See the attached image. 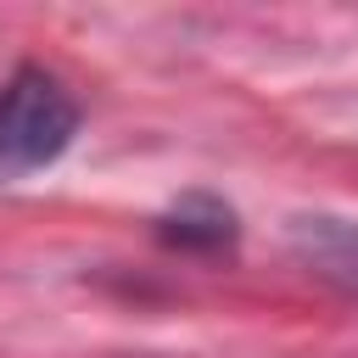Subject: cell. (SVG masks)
Wrapping results in <instances>:
<instances>
[{
	"label": "cell",
	"instance_id": "6da1fadb",
	"mask_svg": "<svg viewBox=\"0 0 358 358\" xmlns=\"http://www.w3.org/2000/svg\"><path fill=\"white\" fill-rule=\"evenodd\" d=\"M78 117V95L50 67L22 62L0 90V185L50 168L73 145Z\"/></svg>",
	"mask_w": 358,
	"mask_h": 358
},
{
	"label": "cell",
	"instance_id": "7a4b0ae2",
	"mask_svg": "<svg viewBox=\"0 0 358 358\" xmlns=\"http://www.w3.org/2000/svg\"><path fill=\"white\" fill-rule=\"evenodd\" d=\"M291 252H296L313 274L358 291V218L296 213V218H291Z\"/></svg>",
	"mask_w": 358,
	"mask_h": 358
},
{
	"label": "cell",
	"instance_id": "3957f363",
	"mask_svg": "<svg viewBox=\"0 0 358 358\" xmlns=\"http://www.w3.org/2000/svg\"><path fill=\"white\" fill-rule=\"evenodd\" d=\"M157 235L185 252H218V246H235V213L218 196H185L173 213L157 218Z\"/></svg>",
	"mask_w": 358,
	"mask_h": 358
}]
</instances>
